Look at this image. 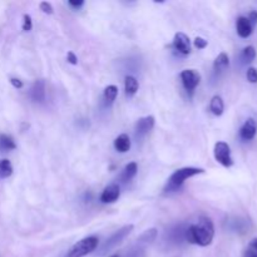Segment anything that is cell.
I'll list each match as a JSON object with an SVG mask.
<instances>
[{
	"mask_svg": "<svg viewBox=\"0 0 257 257\" xmlns=\"http://www.w3.org/2000/svg\"><path fill=\"white\" fill-rule=\"evenodd\" d=\"M203 172H205V171H203L202 168H196V167L180 168V170H177L172 176H171L167 185H166L165 191L166 192H176V191H178L181 187H182L186 180L193 177V176L201 175V173Z\"/></svg>",
	"mask_w": 257,
	"mask_h": 257,
	"instance_id": "obj_2",
	"label": "cell"
},
{
	"mask_svg": "<svg viewBox=\"0 0 257 257\" xmlns=\"http://www.w3.org/2000/svg\"><path fill=\"white\" fill-rule=\"evenodd\" d=\"M17 148L13 137L8 135H0V152H7Z\"/></svg>",
	"mask_w": 257,
	"mask_h": 257,
	"instance_id": "obj_19",
	"label": "cell"
},
{
	"mask_svg": "<svg viewBox=\"0 0 257 257\" xmlns=\"http://www.w3.org/2000/svg\"><path fill=\"white\" fill-rule=\"evenodd\" d=\"M155 127V117L147 115L138 119L136 124V138H143L152 128Z\"/></svg>",
	"mask_w": 257,
	"mask_h": 257,
	"instance_id": "obj_8",
	"label": "cell"
},
{
	"mask_svg": "<svg viewBox=\"0 0 257 257\" xmlns=\"http://www.w3.org/2000/svg\"><path fill=\"white\" fill-rule=\"evenodd\" d=\"M67 59H68V62L70 63V64H73V65L78 64V58L75 57V54H74V53H73V52H69V53H68Z\"/></svg>",
	"mask_w": 257,
	"mask_h": 257,
	"instance_id": "obj_30",
	"label": "cell"
},
{
	"mask_svg": "<svg viewBox=\"0 0 257 257\" xmlns=\"http://www.w3.org/2000/svg\"><path fill=\"white\" fill-rule=\"evenodd\" d=\"M246 78L250 83H257V69L256 68H248L246 73Z\"/></svg>",
	"mask_w": 257,
	"mask_h": 257,
	"instance_id": "obj_24",
	"label": "cell"
},
{
	"mask_svg": "<svg viewBox=\"0 0 257 257\" xmlns=\"http://www.w3.org/2000/svg\"><path fill=\"white\" fill-rule=\"evenodd\" d=\"M114 148L115 151L120 153H125L131 150V140L127 135H120L118 136L114 140Z\"/></svg>",
	"mask_w": 257,
	"mask_h": 257,
	"instance_id": "obj_14",
	"label": "cell"
},
{
	"mask_svg": "<svg viewBox=\"0 0 257 257\" xmlns=\"http://www.w3.org/2000/svg\"><path fill=\"white\" fill-rule=\"evenodd\" d=\"M172 47L175 48V50H177L178 53L183 55H187L191 53V42L190 38L187 37L183 33H177L175 35V39H173Z\"/></svg>",
	"mask_w": 257,
	"mask_h": 257,
	"instance_id": "obj_7",
	"label": "cell"
},
{
	"mask_svg": "<svg viewBox=\"0 0 257 257\" xmlns=\"http://www.w3.org/2000/svg\"><path fill=\"white\" fill-rule=\"evenodd\" d=\"M118 94V88L115 85H108L104 89V94H103V98H104V102L107 105H110L115 100Z\"/></svg>",
	"mask_w": 257,
	"mask_h": 257,
	"instance_id": "obj_21",
	"label": "cell"
},
{
	"mask_svg": "<svg viewBox=\"0 0 257 257\" xmlns=\"http://www.w3.org/2000/svg\"><path fill=\"white\" fill-rule=\"evenodd\" d=\"M242 257H257V237L248 243Z\"/></svg>",
	"mask_w": 257,
	"mask_h": 257,
	"instance_id": "obj_23",
	"label": "cell"
},
{
	"mask_svg": "<svg viewBox=\"0 0 257 257\" xmlns=\"http://www.w3.org/2000/svg\"><path fill=\"white\" fill-rule=\"evenodd\" d=\"M110 257H118V256H110Z\"/></svg>",
	"mask_w": 257,
	"mask_h": 257,
	"instance_id": "obj_32",
	"label": "cell"
},
{
	"mask_svg": "<svg viewBox=\"0 0 257 257\" xmlns=\"http://www.w3.org/2000/svg\"><path fill=\"white\" fill-rule=\"evenodd\" d=\"M213 236H215V226L212 220L206 216L200 217L197 222L186 228V241L202 247L212 243Z\"/></svg>",
	"mask_w": 257,
	"mask_h": 257,
	"instance_id": "obj_1",
	"label": "cell"
},
{
	"mask_svg": "<svg viewBox=\"0 0 257 257\" xmlns=\"http://www.w3.org/2000/svg\"><path fill=\"white\" fill-rule=\"evenodd\" d=\"M40 10H42L43 13H45V14H53L54 13V9H53L52 4L48 2H42L40 3Z\"/></svg>",
	"mask_w": 257,
	"mask_h": 257,
	"instance_id": "obj_26",
	"label": "cell"
},
{
	"mask_svg": "<svg viewBox=\"0 0 257 257\" xmlns=\"http://www.w3.org/2000/svg\"><path fill=\"white\" fill-rule=\"evenodd\" d=\"M230 65V59H228V55L226 53H221L218 54V57L215 59L213 63V70H215L216 74H220V73L225 72L226 69Z\"/></svg>",
	"mask_w": 257,
	"mask_h": 257,
	"instance_id": "obj_13",
	"label": "cell"
},
{
	"mask_svg": "<svg viewBox=\"0 0 257 257\" xmlns=\"http://www.w3.org/2000/svg\"><path fill=\"white\" fill-rule=\"evenodd\" d=\"M99 240L95 236H89V237H85L83 240L78 241L75 245H73V247L68 251V253L65 257H84L88 253L93 252V251L97 248Z\"/></svg>",
	"mask_w": 257,
	"mask_h": 257,
	"instance_id": "obj_3",
	"label": "cell"
},
{
	"mask_svg": "<svg viewBox=\"0 0 257 257\" xmlns=\"http://www.w3.org/2000/svg\"><path fill=\"white\" fill-rule=\"evenodd\" d=\"M13 175V166L9 160L0 161V178H8Z\"/></svg>",
	"mask_w": 257,
	"mask_h": 257,
	"instance_id": "obj_22",
	"label": "cell"
},
{
	"mask_svg": "<svg viewBox=\"0 0 257 257\" xmlns=\"http://www.w3.org/2000/svg\"><path fill=\"white\" fill-rule=\"evenodd\" d=\"M236 30H237V34L241 38L246 39V38L250 37L252 34L253 27L251 25V23L248 22V19L246 17H240L236 22Z\"/></svg>",
	"mask_w": 257,
	"mask_h": 257,
	"instance_id": "obj_12",
	"label": "cell"
},
{
	"mask_svg": "<svg viewBox=\"0 0 257 257\" xmlns=\"http://www.w3.org/2000/svg\"><path fill=\"white\" fill-rule=\"evenodd\" d=\"M33 28V22H32V17L29 14L24 15V23H23V30L24 32H30Z\"/></svg>",
	"mask_w": 257,
	"mask_h": 257,
	"instance_id": "obj_25",
	"label": "cell"
},
{
	"mask_svg": "<svg viewBox=\"0 0 257 257\" xmlns=\"http://www.w3.org/2000/svg\"><path fill=\"white\" fill-rule=\"evenodd\" d=\"M256 58V49L252 45H248L241 53V60H242L243 64H250L255 60Z\"/></svg>",
	"mask_w": 257,
	"mask_h": 257,
	"instance_id": "obj_20",
	"label": "cell"
},
{
	"mask_svg": "<svg viewBox=\"0 0 257 257\" xmlns=\"http://www.w3.org/2000/svg\"><path fill=\"white\" fill-rule=\"evenodd\" d=\"M256 133H257V125H256L255 119H252V118H248V119L243 123L242 127H241L240 137L242 138L243 141H246V142H247V141H251L255 138Z\"/></svg>",
	"mask_w": 257,
	"mask_h": 257,
	"instance_id": "obj_11",
	"label": "cell"
},
{
	"mask_svg": "<svg viewBox=\"0 0 257 257\" xmlns=\"http://www.w3.org/2000/svg\"><path fill=\"white\" fill-rule=\"evenodd\" d=\"M215 158L223 167H231L233 165V160L231 157V148L226 142H217L215 145Z\"/></svg>",
	"mask_w": 257,
	"mask_h": 257,
	"instance_id": "obj_5",
	"label": "cell"
},
{
	"mask_svg": "<svg viewBox=\"0 0 257 257\" xmlns=\"http://www.w3.org/2000/svg\"><path fill=\"white\" fill-rule=\"evenodd\" d=\"M210 110L215 115L220 117V115L223 114V110H225V104H223V100L220 95H215L212 97L210 103Z\"/></svg>",
	"mask_w": 257,
	"mask_h": 257,
	"instance_id": "obj_16",
	"label": "cell"
},
{
	"mask_svg": "<svg viewBox=\"0 0 257 257\" xmlns=\"http://www.w3.org/2000/svg\"><path fill=\"white\" fill-rule=\"evenodd\" d=\"M207 40H205L203 38L201 37H197L195 39V47L198 48V49H205L206 47H207Z\"/></svg>",
	"mask_w": 257,
	"mask_h": 257,
	"instance_id": "obj_27",
	"label": "cell"
},
{
	"mask_svg": "<svg viewBox=\"0 0 257 257\" xmlns=\"http://www.w3.org/2000/svg\"><path fill=\"white\" fill-rule=\"evenodd\" d=\"M186 228L187 227H185L183 225H178L170 231V236L173 242L180 243L183 240H186Z\"/></svg>",
	"mask_w": 257,
	"mask_h": 257,
	"instance_id": "obj_17",
	"label": "cell"
},
{
	"mask_svg": "<svg viewBox=\"0 0 257 257\" xmlns=\"http://www.w3.org/2000/svg\"><path fill=\"white\" fill-rule=\"evenodd\" d=\"M10 83H12L13 87L17 88V89L23 88V82L20 79H18V78H12V79H10Z\"/></svg>",
	"mask_w": 257,
	"mask_h": 257,
	"instance_id": "obj_31",
	"label": "cell"
},
{
	"mask_svg": "<svg viewBox=\"0 0 257 257\" xmlns=\"http://www.w3.org/2000/svg\"><path fill=\"white\" fill-rule=\"evenodd\" d=\"M247 19H248V22L251 23V25H252V27H255V25L257 24V12L256 10H253V12H251L250 14H248Z\"/></svg>",
	"mask_w": 257,
	"mask_h": 257,
	"instance_id": "obj_29",
	"label": "cell"
},
{
	"mask_svg": "<svg viewBox=\"0 0 257 257\" xmlns=\"http://www.w3.org/2000/svg\"><path fill=\"white\" fill-rule=\"evenodd\" d=\"M132 231H133V225H125L123 226L122 228H119L118 231H115V232L113 233L107 241H105L104 245L102 246V248H100V253L104 255V253L109 252V251L113 250L115 246L119 245V243L122 242V241L124 240V238L127 237Z\"/></svg>",
	"mask_w": 257,
	"mask_h": 257,
	"instance_id": "obj_4",
	"label": "cell"
},
{
	"mask_svg": "<svg viewBox=\"0 0 257 257\" xmlns=\"http://www.w3.org/2000/svg\"><path fill=\"white\" fill-rule=\"evenodd\" d=\"M30 98L34 102L43 103L45 100V82L44 79H38L35 80L34 84L30 88Z\"/></svg>",
	"mask_w": 257,
	"mask_h": 257,
	"instance_id": "obj_10",
	"label": "cell"
},
{
	"mask_svg": "<svg viewBox=\"0 0 257 257\" xmlns=\"http://www.w3.org/2000/svg\"><path fill=\"white\" fill-rule=\"evenodd\" d=\"M68 4L72 8H74V9H79V8H82L84 5V2L83 0H69Z\"/></svg>",
	"mask_w": 257,
	"mask_h": 257,
	"instance_id": "obj_28",
	"label": "cell"
},
{
	"mask_svg": "<svg viewBox=\"0 0 257 257\" xmlns=\"http://www.w3.org/2000/svg\"><path fill=\"white\" fill-rule=\"evenodd\" d=\"M137 171H138L137 163L136 162L128 163V165L124 167V170H123L120 178H122L123 182H128V181H131L136 175H137Z\"/></svg>",
	"mask_w": 257,
	"mask_h": 257,
	"instance_id": "obj_18",
	"label": "cell"
},
{
	"mask_svg": "<svg viewBox=\"0 0 257 257\" xmlns=\"http://www.w3.org/2000/svg\"><path fill=\"white\" fill-rule=\"evenodd\" d=\"M181 80L188 93H193L201 82V74L195 69H186L181 73Z\"/></svg>",
	"mask_w": 257,
	"mask_h": 257,
	"instance_id": "obj_6",
	"label": "cell"
},
{
	"mask_svg": "<svg viewBox=\"0 0 257 257\" xmlns=\"http://www.w3.org/2000/svg\"><path fill=\"white\" fill-rule=\"evenodd\" d=\"M138 87H140V84H138V80L135 77L127 75L124 78V90L127 97H133L138 92Z\"/></svg>",
	"mask_w": 257,
	"mask_h": 257,
	"instance_id": "obj_15",
	"label": "cell"
},
{
	"mask_svg": "<svg viewBox=\"0 0 257 257\" xmlns=\"http://www.w3.org/2000/svg\"><path fill=\"white\" fill-rule=\"evenodd\" d=\"M120 196V188L119 186L115 185V183H112V185L107 186L104 188V191L100 195V201L103 203H113L119 198Z\"/></svg>",
	"mask_w": 257,
	"mask_h": 257,
	"instance_id": "obj_9",
	"label": "cell"
}]
</instances>
